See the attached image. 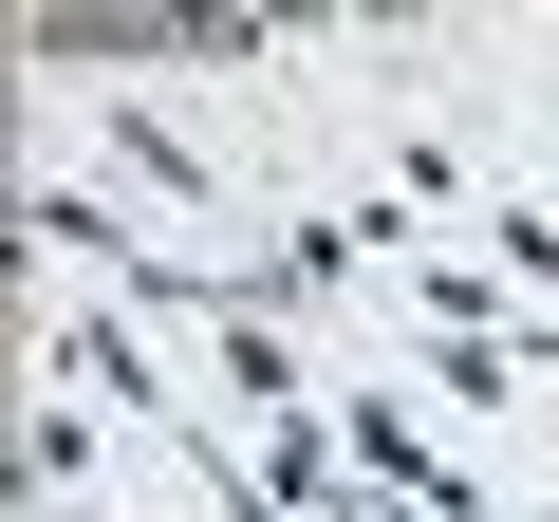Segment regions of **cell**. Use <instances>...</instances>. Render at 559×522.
Returning a JSON list of instances; mask_svg holds the SVG:
<instances>
[{
    "label": "cell",
    "mask_w": 559,
    "mask_h": 522,
    "mask_svg": "<svg viewBox=\"0 0 559 522\" xmlns=\"http://www.w3.org/2000/svg\"><path fill=\"white\" fill-rule=\"evenodd\" d=\"M38 373H57V392H94V411H112L131 448H168V466L205 448V411L168 392V355H150V318H131V299H38Z\"/></svg>",
    "instance_id": "6da1fadb"
},
{
    "label": "cell",
    "mask_w": 559,
    "mask_h": 522,
    "mask_svg": "<svg viewBox=\"0 0 559 522\" xmlns=\"http://www.w3.org/2000/svg\"><path fill=\"white\" fill-rule=\"evenodd\" d=\"M94 150H112V205H168V224H205V242H224L242 168H224L187 112H150V94H94ZM224 261H242V242H224Z\"/></svg>",
    "instance_id": "7a4b0ae2"
},
{
    "label": "cell",
    "mask_w": 559,
    "mask_h": 522,
    "mask_svg": "<svg viewBox=\"0 0 559 522\" xmlns=\"http://www.w3.org/2000/svg\"><path fill=\"white\" fill-rule=\"evenodd\" d=\"M205 373H224V411H242V429H280V411H318L299 336H280V318H242V299H205Z\"/></svg>",
    "instance_id": "3957f363"
},
{
    "label": "cell",
    "mask_w": 559,
    "mask_h": 522,
    "mask_svg": "<svg viewBox=\"0 0 559 522\" xmlns=\"http://www.w3.org/2000/svg\"><path fill=\"white\" fill-rule=\"evenodd\" d=\"M94 466H112V411H94V392H57V373H38V411H20V503H75V485H94Z\"/></svg>",
    "instance_id": "277c9868"
},
{
    "label": "cell",
    "mask_w": 559,
    "mask_h": 522,
    "mask_svg": "<svg viewBox=\"0 0 559 522\" xmlns=\"http://www.w3.org/2000/svg\"><path fill=\"white\" fill-rule=\"evenodd\" d=\"M466 261H503V281L559 318V205H540V187H485V205H466Z\"/></svg>",
    "instance_id": "5b68a950"
}]
</instances>
